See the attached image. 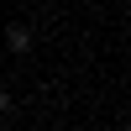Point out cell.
I'll use <instances>...</instances> for the list:
<instances>
[{
  "mask_svg": "<svg viewBox=\"0 0 131 131\" xmlns=\"http://www.w3.org/2000/svg\"><path fill=\"white\" fill-rule=\"evenodd\" d=\"M5 42H10V52H26L31 47V31L26 26H5Z\"/></svg>",
  "mask_w": 131,
  "mask_h": 131,
  "instance_id": "cell-1",
  "label": "cell"
},
{
  "mask_svg": "<svg viewBox=\"0 0 131 131\" xmlns=\"http://www.w3.org/2000/svg\"><path fill=\"white\" fill-rule=\"evenodd\" d=\"M0 110H10V89H0Z\"/></svg>",
  "mask_w": 131,
  "mask_h": 131,
  "instance_id": "cell-2",
  "label": "cell"
}]
</instances>
